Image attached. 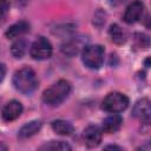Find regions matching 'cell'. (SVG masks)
Listing matches in <instances>:
<instances>
[{
  "mask_svg": "<svg viewBox=\"0 0 151 151\" xmlns=\"http://www.w3.org/2000/svg\"><path fill=\"white\" fill-rule=\"evenodd\" d=\"M70 92H71V84L67 80L60 79L44 91L42 100L45 104L50 106H58L68 97Z\"/></svg>",
  "mask_w": 151,
  "mask_h": 151,
  "instance_id": "cell-1",
  "label": "cell"
},
{
  "mask_svg": "<svg viewBox=\"0 0 151 151\" xmlns=\"http://www.w3.org/2000/svg\"><path fill=\"white\" fill-rule=\"evenodd\" d=\"M13 85L24 94L32 93L38 86V79L34 71L28 66L20 68L13 76Z\"/></svg>",
  "mask_w": 151,
  "mask_h": 151,
  "instance_id": "cell-2",
  "label": "cell"
},
{
  "mask_svg": "<svg viewBox=\"0 0 151 151\" xmlns=\"http://www.w3.org/2000/svg\"><path fill=\"white\" fill-rule=\"evenodd\" d=\"M104 47L101 45H86L81 52V60L86 67L97 70L104 61Z\"/></svg>",
  "mask_w": 151,
  "mask_h": 151,
  "instance_id": "cell-3",
  "label": "cell"
},
{
  "mask_svg": "<svg viewBox=\"0 0 151 151\" xmlns=\"http://www.w3.org/2000/svg\"><path fill=\"white\" fill-rule=\"evenodd\" d=\"M127 106H129V98L120 92L109 93L101 103V109L109 113H119L126 110Z\"/></svg>",
  "mask_w": 151,
  "mask_h": 151,
  "instance_id": "cell-4",
  "label": "cell"
},
{
  "mask_svg": "<svg viewBox=\"0 0 151 151\" xmlns=\"http://www.w3.org/2000/svg\"><path fill=\"white\" fill-rule=\"evenodd\" d=\"M53 48L51 42L44 38V37H39L31 46L29 50V54L34 60H46L50 59L52 55Z\"/></svg>",
  "mask_w": 151,
  "mask_h": 151,
  "instance_id": "cell-5",
  "label": "cell"
},
{
  "mask_svg": "<svg viewBox=\"0 0 151 151\" xmlns=\"http://www.w3.org/2000/svg\"><path fill=\"white\" fill-rule=\"evenodd\" d=\"M132 117L144 124H151V101L146 98L137 100L132 109Z\"/></svg>",
  "mask_w": 151,
  "mask_h": 151,
  "instance_id": "cell-6",
  "label": "cell"
},
{
  "mask_svg": "<svg viewBox=\"0 0 151 151\" xmlns=\"http://www.w3.org/2000/svg\"><path fill=\"white\" fill-rule=\"evenodd\" d=\"M143 11H144L143 2L140 0H134L126 7L123 19L126 24H134L142 18Z\"/></svg>",
  "mask_w": 151,
  "mask_h": 151,
  "instance_id": "cell-7",
  "label": "cell"
},
{
  "mask_svg": "<svg viewBox=\"0 0 151 151\" xmlns=\"http://www.w3.org/2000/svg\"><path fill=\"white\" fill-rule=\"evenodd\" d=\"M22 113V104L18 100H11L2 107V119L6 122H12L19 118Z\"/></svg>",
  "mask_w": 151,
  "mask_h": 151,
  "instance_id": "cell-8",
  "label": "cell"
},
{
  "mask_svg": "<svg viewBox=\"0 0 151 151\" xmlns=\"http://www.w3.org/2000/svg\"><path fill=\"white\" fill-rule=\"evenodd\" d=\"M83 138H84L85 144H86L88 147H96V146H98V145L100 144V142H101V132H100V130L98 129V126L91 125V126H87V127L84 130Z\"/></svg>",
  "mask_w": 151,
  "mask_h": 151,
  "instance_id": "cell-9",
  "label": "cell"
},
{
  "mask_svg": "<svg viewBox=\"0 0 151 151\" xmlns=\"http://www.w3.org/2000/svg\"><path fill=\"white\" fill-rule=\"evenodd\" d=\"M122 123H123L122 117L117 113H112L103 120V131L106 133H113L120 129Z\"/></svg>",
  "mask_w": 151,
  "mask_h": 151,
  "instance_id": "cell-10",
  "label": "cell"
},
{
  "mask_svg": "<svg viewBox=\"0 0 151 151\" xmlns=\"http://www.w3.org/2000/svg\"><path fill=\"white\" fill-rule=\"evenodd\" d=\"M28 31H29V24L26 21H19V22H15L12 26H9L7 28V31L5 32V35L8 39H14V38H18V37L25 34Z\"/></svg>",
  "mask_w": 151,
  "mask_h": 151,
  "instance_id": "cell-11",
  "label": "cell"
},
{
  "mask_svg": "<svg viewBox=\"0 0 151 151\" xmlns=\"http://www.w3.org/2000/svg\"><path fill=\"white\" fill-rule=\"evenodd\" d=\"M41 129V122L40 120H32L27 124H25L18 132L19 138H29L32 136H34L35 133H38Z\"/></svg>",
  "mask_w": 151,
  "mask_h": 151,
  "instance_id": "cell-12",
  "label": "cell"
},
{
  "mask_svg": "<svg viewBox=\"0 0 151 151\" xmlns=\"http://www.w3.org/2000/svg\"><path fill=\"white\" fill-rule=\"evenodd\" d=\"M51 126H52L53 131L57 134H60V136H70L73 132V125L70 122H66V120H63V119L53 120Z\"/></svg>",
  "mask_w": 151,
  "mask_h": 151,
  "instance_id": "cell-13",
  "label": "cell"
},
{
  "mask_svg": "<svg viewBox=\"0 0 151 151\" xmlns=\"http://www.w3.org/2000/svg\"><path fill=\"white\" fill-rule=\"evenodd\" d=\"M109 35L111 38V40L117 44V45H120V44H124L125 42V33L123 32V29L117 25V24H113L110 26V29H109Z\"/></svg>",
  "mask_w": 151,
  "mask_h": 151,
  "instance_id": "cell-14",
  "label": "cell"
},
{
  "mask_svg": "<svg viewBox=\"0 0 151 151\" xmlns=\"http://www.w3.org/2000/svg\"><path fill=\"white\" fill-rule=\"evenodd\" d=\"M80 47H81L80 40L72 39V40H68L67 42H65V44L61 46V52H63L65 55L73 57V55H76V54L79 52Z\"/></svg>",
  "mask_w": 151,
  "mask_h": 151,
  "instance_id": "cell-15",
  "label": "cell"
},
{
  "mask_svg": "<svg viewBox=\"0 0 151 151\" xmlns=\"http://www.w3.org/2000/svg\"><path fill=\"white\" fill-rule=\"evenodd\" d=\"M27 50V41L25 39H18L15 40L11 46V53L14 58H22Z\"/></svg>",
  "mask_w": 151,
  "mask_h": 151,
  "instance_id": "cell-16",
  "label": "cell"
},
{
  "mask_svg": "<svg viewBox=\"0 0 151 151\" xmlns=\"http://www.w3.org/2000/svg\"><path fill=\"white\" fill-rule=\"evenodd\" d=\"M133 41H134L136 47L143 48V50L150 47V45H151V39H150V37H149L147 34L140 33V32L134 33V35H133Z\"/></svg>",
  "mask_w": 151,
  "mask_h": 151,
  "instance_id": "cell-17",
  "label": "cell"
},
{
  "mask_svg": "<svg viewBox=\"0 0 151 151\" xmlns=\"http://www.w3.org/2000/svg\"><path fill=\"white\" fill-rule=\"evenodd\" d=\"M41 150H71V146L63 140H52L48 144H45L40 147Z\"/></svg>",
  "mask_w": 151,
  "mask_h": 151,
  "instance_id": "cell-18",
  "label": "cell"
},
{
  "mask_svg": "<svg viewBox=\"0 0 151 151\" xmlns=\"http://www.w3.org/2000/svg\"><path fill=\"white\" fill-rule=\"evenodd\" d=\"M8 2L7 0H1V9H2V20H5V17H6V13H7V9H8Z\"/></svg>",
  "mask_w": 151,
  "mask_h": 151,
  "instance_id": "cell-19",
  "label": "cell"
},
{
  "mask_svg": "<svg viewBox=\"0 0 151 151\" xmlns=\"http://www.w3.org/2000/svg\"><path fill=\"white\" fill-rule=\"evenodd\" d=\"M138 150H151V142H149V143H146V144L139 146Z\"/></svg>",
  "mask_w": 151,
  "mask_h": 151,
  "instance_id": "cell-20",
  "label": "cell"
},
{
  "mask_svg": "<svg viewBox=\"0 0 151 151\" xmlns=\"http://www.w3.org/2000/svg\"><path fill=\"white\" fill-rule=\"evenodd\" d=\"M125 0H110V4L113 5V6H117V5H120L122 2H124Z\"/></svg>",
  "mask_w": 151,
  "mask_h": 151,
  "instance_id": "cell-21",
  "label": "cell"
},
{
  "mask_svg": "<svg viewBox=\"0 0 151 151\" xmlns=\"http://www.w3.org/2000/svg\"><path fill=\"white\" fill-rule=\"evenodd\" d=\"M0 67H1V81H2L4 78H5V72H6V70H5V65H4V64H1Z\"/></svg>",
  "mask_w": 151,
  "mask_h": 151,
  "instance_id": "cell-22",
  "label": "cell"
},
{
  "mask_svg": "<svg viewBox=\"0 0 151 151\" xmlns=\"http://www.w3.org/2000/svg\"><path fill=\"white\" fill-rule=\"evenodd\" d=\"M145 26L149 27V28H151V18H150V17L146 19V21H145Z\"/></svg>",
  "mask_w": 151,
  "mask_h": 151,
  "instance_id": "cell-23",
  "label": "cell"
},
{
  "mask_svg": "<svg viewBox=\"0 0 151 151\" xmlns=\"http://www.w3.org/2000/svg\"><path fill=\"white\" fill-rule=\"evenodd\" d=\"M105 149L107 150V149H118V150H120L122 147H119V146H117V145H107V146H105Z\"/></svg>",
  "mask_w": 151,
  "mask_h": 151,
  "instance_id": "cell-24",
  "label": "cell"
},
{
  "mask_svg": "<svg viewBox=\"0 0 151 151\" xmlns=\"http://www.w3.org/2000/svg\"><path fill=\"white\" fill-rule=\"evenodd\" d=\"M145 66L151 67V58H147V59L145 60Z\"/></svg>",
  "mask_w": 151,
  "mask_h": 151,
  "instance_id": "cell-25",
  "label": "cell"
},
{
  "mask_svg": "<svg viewBox=\"0 0 151 151\" xmlns=\"http://www.w3.org/2000/svg\"><path fill=\"white\" fill-rule=\"evenodd\" d=\"M27 1H28V0H17V2L20 4V5H25Z\"/></svg>",
  "mask_w": 151,
  "mask_h": 151,
  "instance_id": "cell-26",
  "label": "cell"
}]
</instances>
